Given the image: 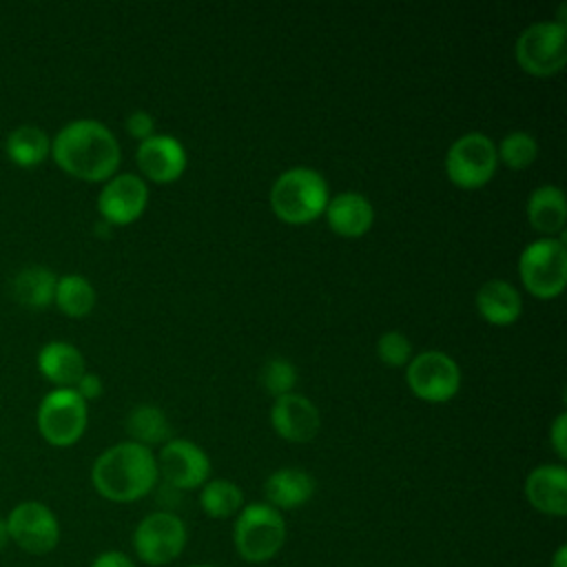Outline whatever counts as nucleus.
<instances>
[{
  "instance_id": "obj_1",
  "label": "nucleus",
  "mask_w": 567,
  "mask_h": 567,
  "mask_svg": "<svg viewBox=\"0 0 567 567\" xmlns=\"http://www.w3.org/2000/svg\"><path fill=\"white\" fill-rule=\"evenodd\" d=\"M53 162L82 182H106L120 166V144L106 124L82 117L64 124L51 140Z\"/></svg>"
},
{
  "instance_id": "obj_2",
  "label": "nucleus",
  "mask_w": 567,
  "mask_h": 567,
  "mask_svg": "<svg viewBox=\"0 0 567 567\" xmlns=\"http://www.w3.org/2000/svg\"><path fill=\"white\" fill-rule=\"evenodd\" d=\"M157 461L153 450L122 441L104 450L91 467L95 492L111 503H133L144 498L157 485Z\"/></svg>"
},
{
  "instance_id": "obj_3",
  "label": "nucleus",
  "mask_w": 567,
  "mask_h": 567,
  "mask_svg": "<svg viewBox=\"0 0 567 567\" xmlns=\"http://www.w3.org/2000/svg\"><path fill=\"white\" fill-rule=\"evenodd\" d=\"M330 190L326 177L310 166L284 171L270 188V208L277 219L299 226L319 219L328 206Z\"/></svg>"
},
{
  "instance_id": "obj_4",
  "label": "nucleus",
  "mask_w": 567,
  "mask_h": 567,
  "mask_svg": "<svg viewBox=\"0 0 567 567\" xmlns=\"http://www.w3.org/2000/svg\"><path fill=\"white\" fill-rule=\"evenodd\" d=\"M286 536L288 529L281 512L268 503L244 505L233 527V543L239 558L252 565L272 560L281 551Z\"/></svg>"
},
{
  "instance_id": "obj_5",
  "label": "nucleus",
  "mask_w": 567,
  "mask_h": 567,
  "mask_svg": "<svg viewBox=\"0 0 567 567\" xmlns=\"http://www.w3.org/2000/svg\"><path fill=\"white\" fill-rule=\"evenodd\" d=\"M518 275L536 299H556L567 284V248L563 237H540L518 257Z\"/></svg>"
},
{
  "instance_id": "obj_6",
  "label": "nucleus",
  "mask_w": 567,
  "mask_h": 567,
  "mask_svg": "<svg viewBox=\"0 0 567 567\" xmlns=\"http://www.w3.org/2000/svg\"><path fill=\"white\" fill-rule=\"evenodd\" d=\"M518 66L534 78H551L567 62V24L543 20L525 27L514 44Z\"/></svg>"
},
{
  "instance_id": "obj_7",
  "label": "nucleus",
  "mask_w": 567,
  "mask_h": 567,
  "mask_svg": "<svg viewBox=\"0 0 567 567\" xmlns=\"http://www.w3.org/2000/svg\"><path fill=\"white\" fill-rule=\"evenodd\" d=\"M89 421L86 401L73 388H55L38 405L35 425L40 436L53 447L75 445Z\"/></svg>"
},
{
  "instance_id": "obj_8",
  "label": "nucleus",
  "mask_w": 567,
  "mask_h": 567,
  "mask_svg": "<svg viewBox=\"0 0 567 567\" xmlns=\"http://www.w3.org/2000/svg\"><path fill=\"white\" fill-rule=\"evenodd\" d=\"M496 166V144L478 131L456 137L445 155L447 179L463 190L483 188L494 177Z\"/></svg>"
},
{
  "instance_id": "obj_9",
  "label": "nucleus",
  "mask_w": 567,
  "mask_h": 567,
  "mask_svg": "<svg viewBox=\"0 0 567 567\" xmlns=\"http://www.w3.org/2000/svg\"><path fill=\"white\" fill-rule=\"evenodd\" d=\"M188 532L184 520L173 512H153L133 529V551L151 567L171 565L184 551Z\"/></svg>"
},
{
  "instance_id": "obj_10",
  "label": "nucleus",
  "mask_w": 567,
  "mask_h": 567,
  "mask_svg": "<svg viewBox=\"0 0 567 567\" xmlns=\"http://www.w3.org/2000/svg\"><path fill=\"white\" fill-rule=\"evenodd\" d=\"M405 383L416 399L445 403L461 390V368L441 350H423L408 361Z\"/></svg>"
},
{
  "instance_id": "obj_11",
  "label": "nucleus",
  "mask_w": 567,
  "mask_h": 567,
  "mask_svg": "<svg viewBox=\"0 0 567 567\" xmlns=\"http://www.w3.org/2000/svg\"><path fill=\"white\" fill-rule=\"evenodd\" d=\"M7 520L9 543L20 547L31 556H44L53 551L60 543L62 529L55 512L40 501H22L18 503Z\"/></svg>"
},
{
  "instance_id": "obj_12",
  "label": "nucleus",
  "mask_w": 567,
  "mask_h": 567,
  "mask_svg": "<svg viewBox=\"0 0 567 567\" xmlns=\"http://www.w3.org/2000/svg\"><path fill=\"white\" fill-rule=\"evenodd\" d=\"M157 474L173 489H195L202 487L210 476L208 454L188 439H171L159 447Z\"/></svg>"
},
{
  "instance_id": "obj_13",
  "label": "nucleus",
  "mask_w": 567,
  "mask_h": 567,
  "mask_svg": "<svg viewBox=\"0 0 567 567\" xmlns=\"http://www.w3.org/2000/svg\"><path fill=\"white\" fill-rule=\"evenodd\" d=\"M148 204V186L135 173H115L97 195V213L111 226H128L142 217Z\"/></svg>"
},
{
  "instance_id": "obj_14",
  "label": "nucleus",
  "mask_w": 567,
  "mask_h": 567,
  "mask_svg": "<svg viewBox=\"0 0 567 567\" xmlns=\"http://www.w3.org/2000/svg\"><path fill=\"white\" fill-rule=\"evenodd\" d=\"M135 164L142 173V179L146 177L155 184H171L184 175L188 157L177 137L155 133L137 144Z\"/></svg>"
},
{
  "instance_id": "obj_15",
  "label": "nucleus",
  "mask_w": 567,
  "mask_h": 567,
  "mask_svg": "<svg viewBox=\"0 0 567 567\" xmlns=\"http://www.w3.org/2000/svg\"><path fill=\"white\" fill-rule=\"evenodd\" d=\"M270 423L284 441L308 443L319 434L321 416L308 396L290 392L275 399L270 408Z\"/></svg>"
},
{
  "instance_id": "obj_16",
  "label": "nucleus",
  "mask_w": 567,
  "mask_h": 567,
  "mask_svg": "<svg viewBox=\"0 0 567 567\" xmlns=\"http://www.w3.org/2000/svg\"><path fill=\"white\" fill-rule=\"evenodd\" d=\"M527 503L545 516L567 514V470L560 463H545L534 467L523 485Z\"/></svg>"
},
{
  "instance_id": "obj_17",
  "label": "nucleus",
  "mask_w": 567,
  "mask_h": 567,
  "mask_svg": "<svg viewBox=\"0 0 567 567\" xmlns=\"http://www.w3.org/2000/svg\"><path fill=\"white\" fill-rule=\"evenodd\" d=\"M323 215L330 230L348 239L363 237L374 224V208L370 199L354 190H343L330 197Z\"/></svg>"
},
{
  "instance_id": "obj_18",
  "label": "nucleus",
  "mask_w": 567,
  "mask_h": 567,
  "mask_svg": "<svg viewBox=\"0 0 567 567\" xmlns=\"http://www.w3.org/2000/svg\"><path fill=\"white\" fill-rule=\"evenodd\" d=\"M315 478L301 467H281L275 470L264 481L266 503L279 512L297 509L306 505L315 494Z\"/></svg>"
},
{
  "instance_id": "obj_19",
  "label": "nucleus",
  "mask_w": 567,
  "mask_h": 567,
  "mask_svg": "<svg viewBox=\"0 0 567 567\" xmlns=\"http://www.w3.org/2000/svg\"><path fill=\"white\" fill-rule=\"evenodd\" d=\"M527 221L543 237H558L567 221V204L560 186L543 184L527 197Z\"/></svg>"
},
{
  "instance_id": "obj_20",
  "label": "nucleus",
  "mask_w": 567,
  "mask_h": 567,
  "mask_svg": "<svg viewBox=\"0 0 567 567\" xmlns=\"http://www.w3.org/2000/svg\"><path fill=\"white\" fill-rule=\"evenodd\" d=\"M476 310L492 326H512L523 312V299L509 281L487 279L476 290Z\"/></svg>"
},
{
  "instance_id": "obj_21",
  "label": "nucleus",
  "mask_w": 567,
  "mask_h": 567,
  "mask_svg": "<svg viewBox=\"0 0 567 567\" xmlns=\"http://www.w3.org/2000/svg\"><path fill=\"white\" fill-rule=\"evenodd\" d=\"M38 370L55 388H73L86 372L82 352L66 341H49L38 352Z\"/></svg>"
},
{
  "instance_id": "obj_22",
  "label": "nucleus",
  "mask_w": 567,
  "mask_h": 567,
  "mask_svg": "<svg viewBox=\"0 0 567 567\" xmlns=\"http://www.w3.org/2000/svg\"><path fill=\"white\" fill-rule=\"evenodd\" d=\"M58 277L47 266H27L11 279L13 299L31 310H42L53 303Z\"/></svg>"
},
{
  "instance_id": "obj_23",
  "label": "nucleus",
  "mask_w": 567,
  "mask_h": 567,
  "mask_svg": "<svg viewBox=\"0 0 567 567\" xmlns=\"http://www.w3.org/2000/svg\"><path fill=\"white\" fill-rule=\"evenodd\" d=\"M4 151L16 166L33 168L40 166L51 153V140L35 124H20L7 135Z\"/></svg>"
},
{
  "instance_id": "obj_24",
  "label": "nucleus",
  "mask_w": 567,
  "mask_h": 567,
  "mask_svg": "<svg viewBox=\"0 0 567 567\" xmlns=\"http://www.w3.org/2000/svg\"><path fill=\"white\" fill-rule=\"evenodd\" d=\"M126 432L131 436L133 443H140L144 447H153V445H164L166 441H171V423L168 416L164 414L162 408L151 405V403H142L135 405L128 416H126Z\"/></svg>"
},
{
  "instance_id": "obj_25",
  "label": "nucleus",
  "mask_w": 567,
  "mask_h": 567,
  "mask_svg": "<svg viewBox=\"0 0 567 567\" xmlns=\"http://www.w3.org/2000/svg\"><path fill=\"white\" fill-rule=\"evenodd\" d=\"M95 288L82 275H62L55 284L53 303L58 310L71 319H82L95 308Z\"/></svg>"
},
{
  "instance_id": "obj_26",
  "label": "nucleus",
  "mask_w": 567,
  "mask_h": 567,
  "mask_svg": "<svg viewBox=\"0 0 567 567\" xmlns=\"http://www.w3.org/2000/svg\"><path fill=\"white\" fill-rule=\"evenodd\" d=\"M199 505L208 518H230L244 507V492L228 478H208L199 492Z\"/></svg>"
},
{
  "instance_id": "obj_27",
  "label": "nucleus",
  "mask_w": 567,
  "mask_h": 567,
  "mask_svg": "<svg viewBox=\"0 0 567 567\" xmlns=\"http://www.w3.org/2000/svg\"><path fill=\"white\" fill-rule=\"evenodd\" d=\"M496 157L501 164H505L512 171H523L532 166L538 157V142L534 135L525 131H512L507 133L498 146H496Z\"/></svg>"
},
{
  "instance_id": "obj_28",
  "label": "nucleus",
  "mask_w": 567,
  "mask_h": 567,
  "mask_svg": "<svg viewBox=\"0 0 567 567\" xmlns=\"http://www.w3.org/2000/svg\"><path fill=\"white\" fill-rule=\"evenodd\" d=\"M259 381H261V388L275 399L290 394L297 385V368L288 359L272 357L261 365Z\"/></svg>"
},
{
  "instance_id": "obj_29",
  "label": "nucleus",
  "mask_w": 567,
  "mask_h": 567,
  "mask_svg": "<svg viewBox=\"0 0 567 567\" xmlns=\"http://www.w3.org/2000/svg\"><path fill=\"white\" fill-rule=\"evenodd\" d=\"M377 357L390 368H403L412 359V343L401 330H388L377 339Z\"/></svg>"
},
{
  "instance_id": "obj_30",
  "label": "nucleus",
  "mask_w": 567,
  "mask_h": 567,
  "mask_svg": "<svg viewBox=\"0 0 567 567\" xmlns=\"http://www.w3.org/2000/svg\"><path fill=\"white\" fill-rule=\"evenodd\" d=\"M126 131L131 137H135L137 142L148 140L151 135H155V120L148 111L137 109L126 117Z\"/></svg>"
},
{
  "instance_id": "obj_31",
  "label": "nucleus",
  "mask_w": 567,
  "mask_h": 567,
  "mask_svg": "<svg viewBox=\"0 0 567 567\" xmlns=\"http://www.w3.org/2000/svg\"><path fill=\"white\" fill-rule=\"evenodd\" d=\"M549 443L560 461L567 458V414L560 412L549 425Z\"/></svg>"
},
{
  "instance_id": "obj_32",
  "label": "nucleus",
  "mask_w": 567,
  "mask_h": 567,
  "mask_svg": "<svg viewBox=\"0 0 567 567\" xmlns=\"http://www.w3.org/2000/svg\"><path fill=\"white\" fill-rule=\"evenodd\" d=\"M73 390H75L84 401H93V399H97V396L102 394L104 385H102V379H100L97 374L84 372V374L80 377V381L73 385Z\"/></svg>"
},
{
  "instance_id": "obj_33",
  "label": "nucleus",
  "mask_w": 567,
  "mask_h": 567,
  "mask_svg": "<svg viewBox=\"0 0 567 567\" xmlns=\"http://www.w3.org/2000/svg\"><path fill=\"white\" fill-rule=\"evenodd\" d=\"M91 567H135L133 558H128L124 551L117 549H106L102 554H97L91 563Z\"/></svg>"
},
{
  "instance_id": "obj_34",
  "label": "nucleus",
  "mask_w": 567,
  "mask_h": 567,
  "mask_svg": "<svg viewBox=\"0 0 567 567\" xmlns=\"http://www.w3.org/2000/svg\"><path fill=\"white\" fill-rule=\"evenodd\" d=\"M549 567H567V545H560V547L554 551Z\"/></svg>"
},
{
  "instance_id": "obj_35",
  "label": "nucleus",
  "mask_w": 567,
  "mask_h": 567,
  "mask_svg": "<svg viewBox=\"0 0 567 567\" xmlns=\"http://www.w3.org/2000/svg\"><path fill=\"white\" fill-rule=\"evenodd\" d=\"M9 543V532H7V520L0 516V549H4Z\"/></svg>"
},
{
  "instance_id": "obj_36",
  "label": "nucleus",
  "mask_w": 567,
  "mask_h": 567,
  "mask_svg": "<svg viewBox=\"0 0 567 567\" xmlns=\"http://www.w3.org/2000/svg\"><path fill=\"white\" fill-rule=\"evenodd\" d=\"M188 567H215V565H188Z\"/></svg>"
}]
</instances>
